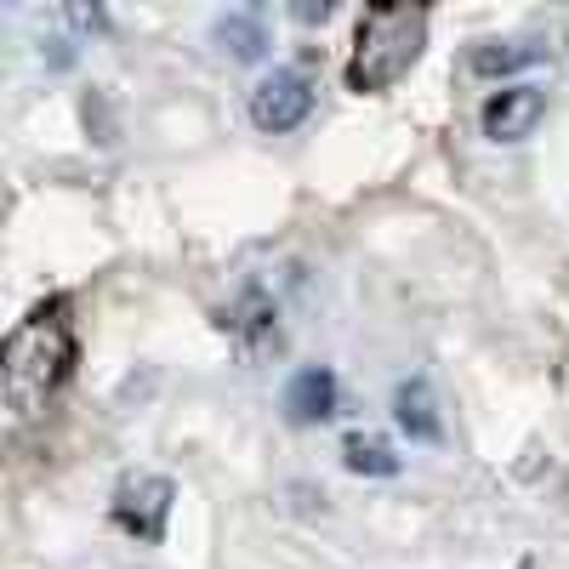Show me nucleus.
<instances>
[{
	"mask_svg": "<svg viewBox=\"0 0 569 569\" xmlns=\"http://www.w3.org/2000/svg\"><path fill=\"white\" fill-rule=\"evenodd\" d=\"M74 370V325L63 302L34 308L12 337H7V427L23 433L29 421L46 416L58 388Z\"/></svg>",
	"mask_w": 569,
	"mask_h": 569,
	"instance_id": "obj_1",
	"label": "nucleus"
},
{
	"mask_svg": "<svg viewBox=\"0 0 569 569\" xmlns=\"http://www.w3.org/2000/svg\"><path fill=\"white\" fill-rule=\"evenodd\" d=\"M427 46V12L421 7H370L353 29L348 86L353 91H388Z\"/></svg>",
	"mask_w": 569,
	"mask_h": 569,
	"instance_id": "obj_2",
	"label": "nucleus"
},
{
	"mask_svg": "<svg viewBox=\"0 0 569 569\" xmlns=\"http://www.w3.org/2000/svg\"><path fill=\"white\" fill-rule=\"evenodd\" d=\"M171 501H177V490H171L166 472H131V479L114 490V525L126 536H137L142 547H154V541H166Z\"/></svg>",
	"mask_w": 569,
	"mask_h": 569,
	"instance_id": "obj_3",
	"label": "nucleus"
},
{
	"mask_svg": "<svg viewBox=\"0 0 569 569\" xmlns=\"http://www.w3.org/2000/svg\"><path fill=\"white\" fill-rule=\"evenodd\" d=\"M313 109V80L302 69H273L251 86V126L279 137V131H297Z\"/></svg>",
	"mask_w": 569,
	"mask_h": 569,
	"instance_id": "obj_4",
	"label": "nucleus"
},
{
	"mask_svg": "<svg viewBox=\"0 0 569 569\" xmlns=\"http://www.w3.org/2000/svg\"><path fill=\"white\" fill-rule=\"evenodd\" d=\"M547 114V98H541V86H501L485 98V137L490 142H518V137H530L536 120Z\"/></svg>",
	"mask_w": 569,
	"mask_h": 569,
	"instance_id": "obj_5",
	"label": "nucleus"
},
{
	"mask_svg": "<svg viewBox=\"0 0 569 569\" xmlns=\"http://www.w3.org/2000/svg\"><path fill=\"white\" fill-rule=\"evenodd\" d=\"M337 370L330 365H302L291 370V382H284V416L297 427H313V421H330L337 416Z\"/></svg>",
	"mask_w": 569,
	"mask_h": 569,
	"instance_id": "obj_6",
	"label": "nucleus"
},
{
	"mask_svg": "<svg viewBox=\"0 0 569 569\" xmlns=\"http://www.w3.org/2000/svg\"><path fill=\"white\" fill-rule=\"evenodd\" d=\"M393 421L405 427L410 439H445V421H439V405H433V388H427V376H405L393 388Z\"/></svg>",
	"mask_w": 569,
	"mask_h": 569,
	"instance_id": "obj_7",
	"label": "nucleus"
},
{
	"mask_svg": "<svg viewBox=\"0 0 569 569\" xmlns=\"http://www.w3.org/2000/svg\"><path fill=\"white\" fill-rule=\"evenodd\" d=\"M233 337H240L251 353H262V348H279V308L262 297V291H246L240 297V308H233L228 319H222Z\"/></svg>",
	"mask_w": 569,
	"mask_h": 569,
	"instance_id": "obj_8",
	"label": "nucleus"
},
{
	"mask_svg": "<svg viewBox=\"0 0 569 569\" xmlns=\"http://www.w3.org/2000/svg\"><path fill=\"white\" fill-rule=\"evenodd\" d=\"M211 34H217L222 52H228V58H240V63H251V58L268 52V29H262L257 12H222Z\"/></svg>",
	"mask_w": 569,
	"mask_h": 569,
	"instance_id": "obj_9",
	"label": "nucleus"
},
{
	"mask_svg": "<svg viewBox=\"0 0 569 569\" xmlns=\"http://www.w3.org/2000/svg\"><path fill=\"white\" fill-rule=\"evenodd\" d=\"M342 461H348V472H365V479H393V472L405 467L393 456V445L376 439V433H348L342 439Z\"/></svg>",
	"mask_w": 569,
	"mask_h": 569,
	"instance_id": "obj_10",
	"label": "nucleus"
},
{
	"mask_svg": "<svg viewBox=\"0 0 569 569\" xmlns=\"http://www.w3.org/2000/svg\"><path fill=\"white\" fill-rule=\"evenodd\" d=\"M541 46H525V40H479L467 52V69L479 74H501V69H518V63H536Z\"/></svg>",
	"mask_w": 569,
	"mask_h": 569,
	"instance_id": "obj_11",
	"label": "nucleus"
}]
</instances>
